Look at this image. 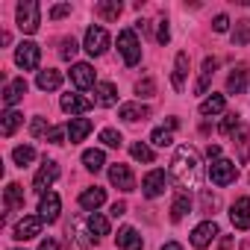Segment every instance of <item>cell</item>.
<instances>
[{"instance_id": "7402d4cb", "label": "cell", "mask_w": 250, "mask_h": 250, "mask_svg": "<svg viewBox=\"0 0 250 250\" xmlns=\"http://www.w3.org/2000/svg\"><path fill=\"white\" fill-rule=\"evenodd\" d=\"M103 203H106V191L97 188V186H94V188H85V191L80 194V206L88 209V212H97Z\"/></svg>"}, {"instance_id": "9c48e42d", "label": "cell", "mask_w": 250, "mask_h": 250, "mask_svg": "<svg viewBox=\"0 0 250 250\" xmlns=\"http://www.w3.org/2000/svg\"><path fill=\"white\" fill-rule=\"evenodd\" d=\"M106 47H109V33L103 27H88L85 30V50L91 56H103Z\"/></svg>"}, {"instance_id": "ba28073f", "label": "cell", "mask_w": 250, "mask_h": 250, "mask_svg": "<svg viewBox=\"0 0 250 250\" xmlns=\"http://www.w3.org/2000/svg\"><path fill=\"white\" fill-rule=\"evenodd\" d=\"M42 227H44L42 215H24V218L15 224L12 238H18V241H30V238H36V235L42 232Z\"/></svg>"}, {"instance_id": "bcb514c9", "label": "cell", "mask_w": 250, "mask_h": 250, "mask_svg": "<svg viewBox=\"0 0 250 250\" xmlns=\"http://www.w3.org/2000/svg\"><path fill=\"white\" fill-rule=\"evenodd\" d=\"M212 30H215V33H227V30H229V18H227V15H215Z\"/></svg>"}, {"instance_id": "484cf974", "label": "cell", "mask_w": 250, "mask_h": 250, "mask_svg": "<svg viewBox=\"0 0 250 250\" xmlns=\"http://www.w3.org/2000/svg\"><path fill=\"white\" fill-rule=\"evenodd\" d=\"M36 85H39L42 91H56V88L62 85V74H59V71H53V68H47V71H39V77H36Z\"/></svg>"}, {"instance_id": "30bf717a", "label": "cell", "mask_w": 250, "mask_h": 250, "mask_svg": "<svg viewBox=\"0 0 250 250\" xmlns=\"http://www.w3.org/2000/svg\"><path fill=\"white\" fill-rule=\"evenodd\" d=\"M59 209H62V200H59L56 191L42 194V200H39V215H42L44 224H56V221H59Z\"/></svg>"}, {"instance_id": "5b68a950", "label": "cell", "mask_w": 250, "mask_h": 250, "mask_svg": "<svg viewBox=\"0 0 250 250\" xmlns=\"http://www.w3.org/2000/svg\"><path fill=\"white\" fill-rule=\"evenodd\" d=\"M74 238V244H77V250H88L91 244H97L100 238H94L91 235V229H88V221L85 218H74L71 221V227H68V241Z\"/></svg>"}, {"instance_id": "d6a6232c", "label": "cell", "mask_w": 250, "mask_h": 250, "mask_svg": "<svg viewBox=\"0 0 250 250\" xmlns=\"http://www.w3.org/2000/svg\"><path fill=\"white\" fill-rule=\"evenodd\" d=\"M224 106H227L224 94H212L200 103V115H218V112H224Z\"/></svg>"}, {"instance_id": "52a82bcc", "label": "cell", "mask_w": 250, "mask_h": 250, "mask_svg": "<svg viewBox=\"0 0 250 250\" xmlns=\"http://www.w3.org/2000/svg\"><path fill=\"white\" fill-rule=\"evenodd\" d=\"M56 177H59V165L50 162V159H44L42 168H39V174H36V180H33V191L36 194H47V188L56 183Z\"/></svg>"}, {"instance_id": "3957f363", "label": "cell", "mask_w": 250, "mask_h": 250, "mask_svg": "<svg viewBox=\"0 0 250 250\" xmlns=\"http://www.w3.org/2000/svg\"><path fill=\"white\" fill-rule=\"evenodd\" d=\"M42 24V6L36 3V0H24V3H18V27L21 33H36Z\"/></svg>"}, {"instance_id": "9a60e30c", "label": "cell", "mask_w": 250, "mask_h": 250, "mask_svg": "<svg viewBox=\"0 0 250 250\" xmlns=\"http://www.w3.org/2000/svg\"><path fill=\"white\" fill-rule=\"evenodd\" d=\"M118 118L121 121H127V124H136V121H145V118H150V109L139 100V103H124L121 109H118Z\"/></svg>"}, {"instance_id": "74e56055", "label": "cell", "mask_w": 250, "mask_h": 250, "mask_svg": "<svg viewBox=\"0 0 250 250\" xmlns=\"http://www.w3.org/2000/svg\"><path fill=\"white\" fill-rule=\"evenodd\" d=\"M136 91H139V97H153V94H156V83H153L150 77H145V80L136 83Z\"/></svg>"}, {"instance_id": "8992f818", "label": "cell", "mask_w": 250, "mask_h": 250, "mask_svg": "<svg viewBox=\"0 0 250 250\" xmlns=\"http://www.w3.org/2000/svg\"><path fill=\"white\" fill-rule=\"evenodd\" d=\"M39 59H42V47H39L36 42H21V44H18V50H15V62H18V68H24V71H36V68H39Z\"/></svg>"}, {"instance_id": "7dc6e473", "label": "cell", "mask_w": 250, "mask_h": 250, "mask_svg": "<svg viewBox=\"0 0 250 250\" xmlns=\"http://www.w3.org/2000/svg\"><path fill=\"white\" fill-rule=\"evenodd\" d=\"M200 200H203V212H215V209H218V197H215V194L203 191V197H200Z\"/></svg>"}, {"instance_id": "c3c4849f", "label": "cell", "mask_w": 250, "mask_h": 250, "mask_svg": "<svg viewBox=\"0 0 250 250\" xmlns=\"http://www.w3.org/2000/svg\"><path fill=\"white\" fill-rule=\"evenodd\" d=\"M109 215H112V218L127 215V203H124V200H115V203H112V209H109Z\"/></svg>"}, {"instance_id": "836d02e7", "label": "cell", "mask_w": 250, "mask_h": 250, "mask_svg": "<svg viewBox=\"0 0 250 250\" xmlns=\"http://www.w3.org/2000/svg\"><path fill=\"white\" fill-rule=\"evenodd\" d=\"M12 159H15V165H18V168H24V165H30V162L36 159V147L21 145V147H15V150H12Z\"/></svg>"}, {"instance_id": "f907efd6", "label": "cell", "mask_w": 250, "mask_h": 250, "mask_svg": "<svg viewBox=\"0 0 250 250\" xmlns=\"http://www.w3.org/2000/svg\"><path fill=\"white\" fill-rule=\"evenodd\" d=\"M39 250H59V244H56L53 238H44V241L39 244Z\"/></svg>"}, {"instance_id": "603a6c76", "label": "cell", "mask_w": 250, "mask_h": 250, "mask_svg": "<svg viewBox=\"0 0 250 250\" xmlns=\"http://www.w3.org/2000/svg\"><path fill=\"white\" fill-rule=\"evenodd\" d=\"M215 68H218V59H215V56H206V59H203V68H200V80H197V85H194L197 94H206V88H209V83H212V77H215Z\"/></svg>"}, {"instance_id": "e575fe53", "label": "cell", "mask_w": 250, "mask_h": 250, "mask_svg": "<svg viewBox=\"0 0 250 250\" xmlns=\"http://www.w3.org/2000/svg\"><path fill=\"white\" fill-rule=\"evenodd\" d=\"M247 39H250V21H238L235 24V33H232V44L235 47H244Z\"/></svg>"}, {"instance_id": "ee69618b", "label": "cell", "mask_w": 250, "mask_h": 250, "mask_svg": "<svg viewBox=\"0 0 250 250\" xmlns=\"http://www.w3.org/2000/svg\"><path fill=\"white\" fill-rule=\"evenodd\" d=\"M156 42H159V44H168V42H171V30H168V21H159V30H156Z\"/></svg>"}, {"instance_id": "816d5d0a", "label": "cell", "mask_w": 250, "mask_h": 250, "mask_svg": "<svg viewBox=\"0 0 250 250\" xmlns=\"http://www.w3.org/2000/svg\"><path fill=\"white\" fill-rule=\"evenodd\" d=\"M162 250H183V244H177V241H168V244H162Z\"/></svg>"}, {"instance_id": "6da1fadb", "label": "cell", "mask_w": 250, "mask_h": 250, "mask_svg": "<svg viewBox=\"0 0 250 250\" xmlns=\"http://www.w3.org/2000/svg\"><path fill=\"white\" fill-rule=\"evenodd\" d=\"M171 177L180 188H197L200 186V156L191 145H180L171 162Z\"/></svg>"}, {"instance_id": "4316f807", "label": "cell", "mask_w": 250, "mask_h": 250, "mask_svg": "<svg viewBox=\"0 0 250 250\" xmlns=\"http://www.w3.org/2000/svg\"><path fill=\"white\" fill-rule=\"evenodd\" d=\"M244 85H247V68L238 65V68H232V74H229V80H227V91H229V94H241Z\"/></svg>"}, {"instance_id": "db71d44e", "label": "cell", "mask_w": 250, "mask_h": 250, "mask_svg": "<svg viewBox=\"0 0 250 250\" xmlns=\"http://www.w3.org/2000/svg\"><path fill=\"white\" fill-rule=\"evenodd\" d=\"M12 250H21V247H12Z\"/></svg>"}, {"instance_id": "44dd1931", "label": "cell", "mask_w": 250, "mask_h": 250, "mask_svg": "<svg viewBox=\"0 0 250 250\" xmlns=\"http://www.w3.org/2000/svg\"><path fill=\"white\" fill-rule=\"evenodd\" d=\"M3 206H6V212L24 209V188H21L18 183H9V186H6V191H3Z\"/></svg>"}, {"instance_id": "ab89813d", "label": "cell", "mask_w": 250, "mask_h": 250, "mask_svg": "<svg viewBox=\"0 0 250 250\" xmlns=\"http://www.w3.org/2000/svg\"><path fill=\"white\" fill-rule=\"evenodd\" d=\"M238 127H241V124H238V115H235V112H229V115L224 118V124H221V133H224V136H232Z\"/></svg>"}, {"instance_id": "4fadbf2b", "label": "cell", "mask_w": 250, "mask_h": 250, "mask_svg": "<svg viewBox=\"0 0 250 250\" xmlns=\"http://www.w3.org/2000/svg\"><path fill=\"white\" fill-rule=\"evenodd\" d=\"M215 235H218V224H215V221H203V224L194 227V232H191V244H194L197 250H203V247L212 244Z\"/></svg>"}, {"instance_id": "60d3db41", "label": "cell", "mask_w": 250, "mask_h": 250, "mask_svg": "<svg viewBox=\"0 0 250 250\" xmlns=\"http://www.w3.org/2000/svg\"><path fill=\"white\" fill-rule=\"evenodd\" d=\"M30 133H33L36 139L47 136V133H50V127H47V121H44V118H33V124H30Z\"/></svg>"}, {"instance_id": "e0dca14e", "label": "cell", "mask_w": 250, "mask_h": 250, "mask_svg": "<svg viewBox=\"0 0 250 250\" xmlns=\"http://www.w3.org/2000/svg\"><path fill=\"white\" fill-rule=\"evenodd\" d=\"M115 241H118V247H121V250H142V247H145L142 235H139L133 227H121V229H118V235H115Z\"/></svg>"}, {"instance_id": "1f68e13d", "label": "cell", "mask_w": 250, "mask_h": 250, "mask_svg": "<svg viewBox=\"0 0 250 250\" xmlns=\"http://www.w3.org/2000/svg\"><path fill=\"white\" fill-rule=\"evenodd\" d=\"M83 165H85V171L97 174V171L106 165V156H103V150H85V153H83Z\"/></svg>"}, {"instance_id": "5bb4252c", "label": "cell", "mask_w": 250, "mask_h": 250, "mask_svg": "<svg viewBox=\"0 0 250 250\" xmlns=\"http://www.w3.org/2000/svg\"><path fill=\"white\" fill-rule=\"evenodd\" d=\"M142 191H145V197H159L162 191H165V171L162 168H156V171H150L145 180H142Z\"/></svg>"}, {"instance_id": "ffe728a7", "label": "cell", "mask_w": 250, "mask_h": 250, "mask_svg": "<svg viewBox=\"0 0 250 250\" xmlns=\"http://www.w3.org/2000/svg\"><path fill=\"white\" fill-rule=\"evenodd\" d=\"M62 109L68 112V115H83V112H88L91 109V100L88 97H83V94H62Z\"/></svg>"}, {"instance_id": "cb8c5ba5", "label": "cell", "mask_w": 250, "mask_h": 250, "mask_svg": "<svg viewBox=\"0 0 250 250\" xmlns=\"http://www.w3.org/2000/svg\"><path fill=\"white\" fill-rule=\"evenodd\" d=\"M186 77H188V53H186V50H180V53H177V59H174V88H177V91H183Z\"/></svg>"}, {"instance_id": "7a4b0ae2", "label": "cell", "mask_w": 250, "mask_h": 250, "mask_svg": "<svg viewBox=\"0 0 250 250\" xmlns=\"http://www.w3.org/2000/svg\"><path fill=\"white\" fill-rule=\"evenodd\" d=\"M118 50H121L124 62H127L130 68L142 62V44H139V39H136L133 30H121L118 33Z\"/></svg>"}, {"instance_id": "4dcf8cb0", "label": "cell", "mask_w": 250, "mask_h": 250, "mask_svg": "<svg viewBox=\"0 0 250 250\" xmlns=\"http://www.w3.org/2000/svg\"><path fill=\"white\" fill-rule=\"evenodd\" d=\"M21 124H24V115H21V112H15V109H9V112L3 115V124H0V133L9 139V136L21 127Z\"/></svg>"}, {"instance_id": "681fc988", "label": "cell", "mask_w": 250, "mask_h": 250, "mask_svg": "<svg viewBox=\"0 0 250 250\" xmlns=\"http://www.w3.org/2000/svg\"><path fill=\"white\" fill-rule=\"evenodd\" d=\"M206 156H209V162L221 159V145H209V147H206Z\"/></svg>"}, {"instance_id": "b9f144b4", "label": "cell", "mask_w": 250, "mask_h": 250, "mask_svg": "<svg viewBox=\"0 0 250 250\" xmlns=\"http://www.w3.org/2000/svg\"><path fill=\"white\" fill-rule=\"evenodd\" d=\"M77 50H80V47H77V42H74V39H65V42H62V50H59V56L68 62V59H74V56H77Z\"/></svg>"}, {"instance_id": "7c38bea8", "label": "cell", "mask_w": 250, "mask_h": 250, "mask_svg": "<svg viewBox=\"0 0 250 250\" xmlns=\"http://www.w3.org/2000/svg\"><path fill=\"white\" fill-rule=\"evenodd\" d=\"M109 180H112V186H118L121 191H133L136 188V180H133V171H130V165H112L109 168Z\"/></svg>"}, {"instance_id": "f1b7e54d", "label": "cell", "mask_w": 250, "mask_h": 250, "mask_svg": "<svg viewBox=\"0 0 250 250\" xmlns=\"http://www.w3.org/2000/svg\"><path fill=\"white\" fill-rule=\"evenodd\" d=\"M85 221H88V229H91V235H94V238H103V235H109V221H106L100 212H91V215H85Z\"/></svg>"}, {"instance_id": "d4e9b609", "label": "cell", "mask_w": 250, "mask_h": 250, "mask_svg": "<svg viewBox=\"0 0 250 250\" xmlns=\"http://www.w3.org/2000/svg\"><path fill=\"white\" fill-rule=\"evenodd\" d=\"M94 94H97V97H94L97 106H106V109H109V106L118 103V88H115L112 83H97V85H94Z\"/></svg>"}, {"instance_id": "8fae6325", "label": "cell", "mask_w": 250, "mask_h": 250, "mask_svg": "<svg viewBox=\"0 0 250 250\" xmlns=\"http://www.w3.org/2000/svg\"><path fill=\"white\" fill-rule=\"evenodd\" d=\"M229 221L235 229H250V197H238L229 206Z\"/></svg>"}, {"instance_id": "f35d334b", "label": "cell", "mask_w": 250, "mask_h": 250, "mask_svg": "<svg viewBox=\"0 0 250 250\" xmlns=\"http://www.w3.org/2000/svg\"><path fill=\"white\" fill-rule=\"evenodd\" d=\"M100 142H103L106 147H121V145H124V139H121L118 130H103V133H100Z\"/></svg>"}, {"instance_id": "ac0fdd59", "label": "cell", "mask_w": 250, "mask_h": 250, "mask_svg": "<svg viewBox=\"0 0 250 250\" xmlns=\"http://www.w3.org/2000/svg\"><path fill=\"white\" fill-rule=\"evenodd\" d=\"M71 80H74L77 88H91V85H94V68H91L88 62H77V65L71 68Z\"/></svg>"}, {"instance_id": "d6986e66", "label": "cell", "mask_w": 250, "mask_h": 250, "mask_svg": "<svg viewBox=\"0 0 250 250\" xmlns=\"http://www.w3.org/2000/svg\"><path fill=\"white\" fill-rule=\"evenodd\" d=\"M24 94H27V80H24V77H18V80L6 83V88H3V106H9V109H12Z\"/></svg>"}, {"instance_id": "f546056e", "label": "cell", "mask_w": 250, "mask_h": 250, "mask_svg": "<svg viewBox=\"0 0 250 250\" xmlns=\"http://www.w3.org/2000/svg\"><path fill=\"white\" fill-rule=\"evenodd\" d=\"M121 3H118V0H103V3H97L94 6V12L103 18V21H118V15H121Z\"/></svg>"}, {"instance_id": "83f0119b", "label": "cell", "mask_w": 250, "mask_h": 250, "mask_svg": "<svg viewBox=\"0 0 250 250\" xmlns=\"http://www.w3.org/2000/svg\"><path fill=\"white\" fill-rule=\"evenodd\" d=\"M188 209H191V197H188L186 191H180V194L174 197V203H171V221H183V218L188 215Z\"/></svg>"}, {"instance_id": "2e32d148", "label": "cell", "mask_w": 250, "mask_h": 250, "mask_svg": "<svg viewBox=\"0 0 250 250\" xmlns=\"http://www.w3.org/2000/svg\"><path fill=\"white\" fill-rule=\"evenodd\" d=\"M91 130H94V124H91L88 118H71V121H68V142L77 145V142H83Z\"/></svg>"}, {"instance_id": "7bdbcfd3", "label": "cell", "mask_w": 250, "mask_h": 250, "mask_svg": "<svg viewBox=\"0 0 250 250\" xmlns=\"http://www.w3.org/2000/svg\"><path fill=\"white\" fill-rule=\"evenodd\" d=\"M65 136H68V127H50L47 142H50V145H62V142H65Z\"/></svg>"}, {"instance_id": "8d00e7d4", "label": "cell", "mask_w": 250, "mask_h": 250, "mask_svg": "<svg viewBox=\"0 0 250 250\" xmlns=\"http://www.w3.org/2000/svg\"><path fill=\"white\" fill-rule=\"evenodd\" d=\"M150 142H153L156 147H171V145H174V136H171V130H153V133H150Z\"/></svg>"}, {"instance_id": "f5cc1de1", "label": "cell", "mask_w": 250, "mask_h": 250, "mask_svg": "<svg viewBox=\"0 0 250 250\" xmlns=\"http://www.w3.org/2000/svg\"><path fill=\"white\" fill-rule=\"evenodd\" d=\"M229 247H232V235H227V238L221 241V250H229Z\"/></svg>"}, {"instance_id": "277c9868", "label": "cell", "mask_w": 250, "mask_h": 250, "mask_svg": "<svg viewBox=\"0 0 250 250\" xmlns=\"http://www.w3.org/2000/svg\"><path fill=\"white\" fill-rule=\"evenodd\" d=\"M209 180L215 183V186H232L235 180H238V165L235 162H229V159H215L212 165H209Z\"/></svg>"}, {"instance_id": "f6af8a7d", "label": "cell", "mask_w": 250, "mask_h": 250, "mask_svg": "<svg viewBox=\"0 0 250 250\" xmlns=\"http://www.w3.org/2000/svg\"><path fill=\"white\" fill-rule=\"evenodd\" d=\"M65 15H71V3H59V6L50 9V18H53V21H59V18H65Z\"/></svg>"}, {"instance_id": "d590c367", "label": "cell", "mask_w": 250, "mask_h": 250, "mask_svg": "<svg viewBox=\"0 0 250 250\" xmlns=\"http://www.w3.org/2000/svg\"><path fill=\"white\" fill-rule=\"evenodd\" d=\"M130 153H133V159H139V162H153V150H150L145 142H136V145L130 147Z\"/></svg>"}]
</instances>
